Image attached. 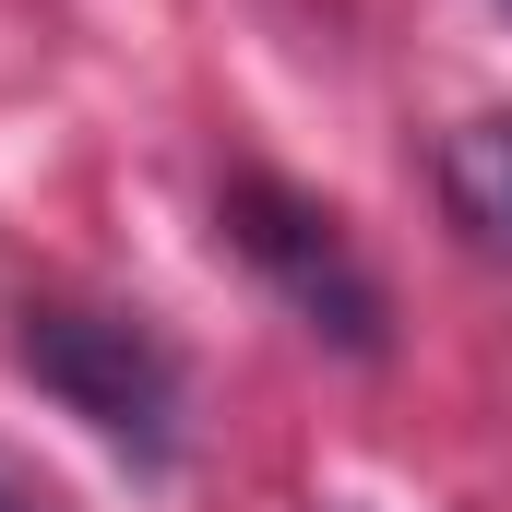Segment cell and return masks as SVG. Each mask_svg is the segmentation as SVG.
<instances>
[{
	"label": "cell",
	"mask_w": 512,
	"mask_h": 512,
	"mask_svg": "<svg viewBox=\"0 0 512 512\" xmlns=\"http://www.w3.org/2000/svg\"><path fill=\"white\" fill-rule=\"evenodd\" d=\"M12 358L36 370V393H60L96 441H120L131 465L179 453V358H167L155 322L84 310V298H24L12 310Z\"/></svg>",
	"instance_id": "cell-1"
},
{
	"label": "cell",
	"mask_w": 512,
	"mask_h": 512,
	"mask_svg": "<svg viewBox=\"0 0 512 512\" xmlns=\"http://www.w3.org/2000/svg\"><path fill=\"white\" fill-rule=\"evenodd\" d=\"M215 227H227V251L286 298V322H310L334 358H382V346H393L382 274H370L358 239L334 227V203H310V191L274 179V167H239V179L215 191Z\"/></svg>",
	"instance_id": "cell-2"
},
{
	"label": "cell",
	"mask_w": 512,
	"mask_h": 512,
	"mask_svg": "<svg viewBox=\"0 0 512 512\" xmlns=\"http://www.w3.org/2000/svg\"><path fill=\"white\" fill-rule=\"evenodd\" d=\"M441 203H453V227H465L477 251L512 262V120L441 131Z\"/></svg>",
	"instance_id": "cell-3"
},
{
	"label": "cell",
	"mask_w": 512,
	"mask_h": 512,
	"mask_svg": "<svg viewBox=\"0 0 512 512\" xmlns=\"http://www.w3.org/2000/svg\"><path fill=\"white\" fill-rule=\"evenodd\" d=\"M0 512H60V501H48L36 477H0Z\"/></svg>",
	"instance_id": "cell-4"
}]
</instances>
